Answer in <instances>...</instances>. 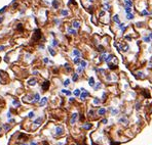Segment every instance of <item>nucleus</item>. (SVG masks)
Returning <instances> with one entry per match:
<instances>
[{
    "label": "nucleus",
    "instance_id": "4d7b16f0",
    "mask_svg": "<svg viewBox=\"0 0 152 145\" xmlns=\"http://www.w3.org/2000/svg\"><path fill=\"white\" fill-rule=\"evenodd\" d=\"M59 145H62V144H61V143H59Z\"/></svg>",
    "mask_w": 152,
    "mask_h": 145
},
{
    "label": "nucleus",
    "instance_id": "a19ab883",
    "mask_svg": "<svg viewBox=\"0 0 152 145\" xmlns=\"http://www.w3.org/2000/svg\"><path fill=\"white\" fill-rule=\"evenodd\" d=\"M13 104L15 105H20V103H19V101H16V100H13Z\"/></svg>",
    "mask_w": 152,
    "mask_h": 145
},
{
    "label": "nucleus",
    "instance_id": "4468645a",
    "mask_svg": "<svg viewBox=\"0 0 152 145\" xmlns=\"http://www.w3.org/2000/svg\"><path fill=\"white\" fill-rule=\"evenodd\" d=\"M52 6L55 7V8H58V6H59V3H58V0H53V2H52Z\"/></svg>",
    "mask_w": 152,
    "mask_h": 145
},
{
    "label": "nucleus",
    "instance_id": "6e6d98bb",
    "mask_svg": "<svg viewBox=\"0 0 152 145\" xmlns=\"http://www.w3.org/2000/svg\"><path fill=\"white\" fill-rule=\"evenodd\" d=\"M2 21H3V18H0V23H1Z\"/></svg>",
    "mask_w": 152,
    "mask_h": 145
},
{
    "label": "nucleus",
    "instance_id": "37998d69",
    "mask_svg": "<svg viewBox=\"0 0 152 145\" xmlns=\"http://www.w3.org/2000/svg\"><path fill=\"white\" fill-rule=\"evenodd\" d=\"M138 75H139V76H138V77H140V78H144V76H143V74H142V72H139V74H138Z\"/></svg>",
    "mask_w": 152,
    "mask_h": 145
},
{
    "label": "nucleus",
    "instance_id": "49530a36",
    "mask_svg": "<svg viewBox=\"0 0 152 145\" xmlns=\"http://www.w3.org/2000/svg\"><path fill=\"white\" fill-rule=\"evenodd\" d=\"M4 129H5V130H8V129H9V126H8V125H5V126H4Z\"/></svg>",
    "mask_w": 152,
    "mask_h": 145
},
{
    "label": "nucleus",
    "instance_id": "2f4dec72",
    "mask_svg": "<svg viewBox=\"0 0 152 145\" xmlns=\"http://www.w3.org/2000/svg\"><path fill=\"white\" fill-rule=\"evenodd\" d=\"M112 57H113V56H111V55H109V56L107 57V59H106L107 62H109V61H110V59H112Z\"/></svg>",
    "mask_w": 152,
    "mask_h": 145
},
{
    "label": "nucleus",
    "instance_id": "603ef678",
    "mask_svg": "<svg viewBox=\"0 0 152 145\" xmlns=\"http://www.w3.org/2000/svg\"><path fill=\"white\" fill-rule=\"evenodd\" d=\"M31 145H37V144H36L35 142H31Z\"/></svg>",
    "mask_w": 152,
    "mask_h": 145
},
{
    "label": "nucleus",
    "instance_id": "f03ea898",
    "mask_svg": "<svg viewBox=\"0 0 152 145\" xmlns=\"http://www.w3.org/2000/svg\"><path fill=\"white\" fill-rule=\"evenodd\" d=\"M63 128L62 127H57V129H56V134H57V135H62V134H63Z\"/></svg>",
    "mask_w": 152,
    "mask_h": 145
},
{
    "label": "nucleus",
    "instance_id": "412c9836",
    "mask_svg": "<svg viewBox=\"0 0 152 145\" xmlns=\"http://www.w3.org/2000/svg\"><path fill=\"white\" fill-rule=\"evenodd\" d=\"M61 13L62 15H68V10H62Z\"/></svg>",
    "mask_w": 152,
    "mask_h": 145
},
{
    "label": "nucleus",
    "instance_id": "13d9d810",
    "mask_svg": "<svg viewBox=\"0 0 152 145\" xmlns=\"http://www.w3.org/2000/svg\"><path fill=\"white\" fill-rule=\"evenodd\" d=\"M0 131H1V128H0Z\"/></svg>",
    "mask_w": 152,
    "mask_h": 145
},
{
    "label": "nucleus",
    "instance_id": "72a5a7b5",
    "mask_svg": "<svg viewBox=\"0 0 152 145\" xmlns=\"http://www.w3.org/2000/svg\"><path fill=\"white\" fill-rule=\"evenodd\" d=\"M119 27H120V29H121L122 31L125 29V27H124V25H123V24H120V26H119Z\"/></svg>",
    "mask_w": 152,
    "mask_h": 145
},
{
    "label": "nucleus",
    "instance_id": "f704fd0d",
    "mask_svg": "<svg viewBox=\"0 0 152 145\" xmlns=\"http://www.w3.org/2000/svg\"><path fill=\"white\" fill-rule=\"evenodd\" d=\"M144 41H145V42H149V41H150V38H149V37H145Z\"/></svg>",
    "mask_w": 152,
    "mask_h": 145
},
{
    "label": "nucleus",
    "instance_id": "7ed1b4c3",
    "mask_svg": "<svg viewBox=\"0 0 152 145\" xmlns=\"http://www.w3.org/2000/svg\"><path fill=\"white\" fill-rule=\"evenodd\" d=\"M77 113H73L72 115V118H71V120H70V123H71V124H74L75 123V121H76V119H77Z\"/></svg>",
    "mask_w": 152,
    "mask_h": 145
},
{
    "label": "nucleus",
    "instance_id": "20e7f679",
    "mask_svg": "<svg viewBox=\"0 0 152 145\" xmlns=\"http://www.w3.org/2000/svg\"><path fill=\"white\" fill-rule=\"evenodd\" d=\"M82 90H83V89H82ZM88 91H85V90H83V93L81 94V96H80L81 100H84V99H85V97L88 96Z\"/></svg>",
    "mask_w": 152,
    "mask_h": 145
},
{
    "label": "nucleus",
    "instance_id": "6ab92c4d",
    "mask_svg": "<svg viewBox=\"0 0 152 145\" xmlns=\"http://www.w3.org/2000/svg\"><path fill=\"white\" fill-rule=\"evenodd\" d=\"M131 11H132L131 7H129V6H125V12L126 13H131Z\"/></svg>",
    "mask_w": 152,
    "mask_h": 145
},
{
    "label": "nucleus",
    "instance_id": "a211bd4d",
    "mask_svg": "<svg viewBox=\"0 0 152 145\" xmlns=\"http://www.w3.org/2000/svg\"><path fill=\"white\" fill-rule=\"evenodd\" d=\"M74 95H75V96H79V95H80V90L76 89V90L74 91Z\"/></svg>",
    "mask_w": 152,
    "mask_h": 145
},
{
    "label": "nucleus",
    "instance_id": "b1692460",
    "mask_svg": "<svg viewBox=\"0 0 152 145\" xmlns=\"http://www.w3.org/2000/svg\"><path fill=\"white\" fill-rule=\"evenodd\" d=\"M77 80H78V75L74 74V75H73V81H77Z\"/></svg>",
    "mask_w": 152,
    "mask_h": 145
},
{
    "label": "nucleus",
    "instance_id": "f8f14e48",
    "mask_svg": "<svg viewBox=\"0 0 152 145\" xmlns=\"http://www.w3.org/2000/svg\"><path fill=\"white\" fill-rule=\"evenodd\" d=\"M40 100V96H39V94L38 93H36L35 94V96H34V102H37Z\"/></svg>",
    "mask_w": 152,
    "mask_h": 145
},
{
    "label": "nucleus",
    "instance_id": "de8ad7c7",
    "mask_svg": "<svg viewBox=\"0 0 152 145\" xmlns=\"http://www.w3.org/2000/svg\"><path fill=\"white\" fill-rule=\"evenodd\" d=\"M107 122H108V121H107V120H106V119H104V120H103V121H102V123H103V124H106V123H107Z\"/></svg>",
    "mask_w": 152,
    "mask_h": 145
},
{
    "label": "nucleus",
    "instance_id": "7c9ffc66",
    "mask_svg": "<svg viewBox=\"0 0 152 145\" xmlns=\"http://www.w3.org/2000/svg\"><path fill=\"white\" fill-rule=\"evenodd\" d=\"M100 87H101V83H98L97 86H96V87H95V90H98V89H99Z\"/></svg>",
    "mask_w": 152,
    "mask_h": 145
},
{
    "label": "nucleus",
    "instance_id": "aec40b11",
    "mask_svg": "<svg viewBox=\"0 0 152 145\" xmlns=\"http://www.w3.org/2000/svg\"><path fill=\"white\" fill-rule=\"evenodd\" d=\"M80 65H81V66H82V68H85V66H86V62L84 60H81L80 61Z\"/></svg>",
    "mask_w": 152,
    "mask_h": 145
},
{
    "label": "nucleus",
    "instance_id": "c756f323",
    "mask_svg": "<svg viewBox=\"0 0 152 145\" xmlns=\"http://www.w3.org/2000/svg\"><path fill=\"white\" fill-rule=\"evenodd\" d=\"M94 103H95V104H99V103H100V100L98 99V98H95V100H94Z\"/></svg>",
    "mask_w": 152,
    "mask_h": 145
},
{
    "label": "nucleus",
    "instance_id": "e433bc0d",
    "mask_svg": "<svg viewBox=\"0 0 152 145\" xmlns=\"http://www.w3.org/2000/svg\"><path fill=\"white\" fill-rule=\"evenodd\" d=\"M33 116H34V112H30V113H29V118L32 119Z\"/></svg>",
    "mask_w": 152,
    "mask_h": 145
},
{
    "label": "nucleus",
    "instance_id": "2eb2a0df",
    "mask_svg": "<svg viewBox=\"0 0 152 145\" xmlns=\"http://www.w3.org/2000/svg\"><path fill=\"white\" fill-rule=\"evenodd\" d=\"M126 18H128V19H133L134 15L132 14V13H126Z\"/></svg>",
    "mask_w": 152,
    "mask_h": 145
},
{
    "label": "nucleus",
    "instance_id": "09e8293b",
    "mask_svg": "<svg viewBox=\"0 0 152 145\" xmlns=\"http://www.w3.org/2000/svg\"><path fill=\"white\" fill-rule=\"evenodd\" d=\"M43 61H44V62H48V59H47V58H44V59H43Z\"/></svg>",
    "mask_w": 152,
    "mask_h": 145
},
{
    "label": "nucleus",
    "instance_id": "3c124183",
    "mask_svg": "<svg viewBox=\"0 0 152 145\" xmlns=\"http://www.w3.org/2000/svg\"><path fill=\"white\" fill-rule=\"evenodd\" d=\"M4 49V46H0V51H1V50H3Z\"/></svg>",
    "mask_w": 152,
    "mask_h": 145
},
{
    "label": "nucleus",
    "instance_id": "a18cd8bd",
    "mask_svg": "<svg viewBox=\"0 0 152 145\" xmlns=\"http://www.w3.org/2000/svg\"><path fill=\"white\" fill-rule=\"evenodd\" d=\"M65 68H66L67 69H68V71L70 69H69V65H68V63H66V65H65Z\"/></svg>",
    "mask_w": 152,
    "mask_h": 145
},
{
    "label": "nucleus",
    "instance_id": "a878e982",
    "mask_svg": "<svg viewBox=\"0 0 152 145\" xmlns=\"http://www.w3.org/2000/svg\"><path fill=\"white\" fill-rule=\"evenodd\" d=\"M68 31H69V33H71V34H73V35H75V34H76V31H75V30H72V29H69Z\"/></svg>",
    "mask_w": 152,
    "mask_h": 145
},
{
    "label": "nucleus",
    "instance_id": "dca6fc26",
    "mask_svg": "<svg viewBox=\"0 0 152 145\" xmlns=\"http://www.w3.org/2000/svg\"><path fill=\"white\" fill-rule=\"evenodd\" d=\"M113 19H114V22H116L117 24H119V23H120V22H119V18H118V15H114Z\"/></svg>",
    "mask_w": 152,
    "mask_h": 145
},
{
    "label": "nucleus",
    "instance_id": "393cba45",
    "mask_svg": "<svg viewBox=\"0 0 152 145\" xmlns=\"http://www.w3.org/2000/svg\"><path fill=\"white\" fill-rule=\"evenodd\" d=\"M48 50H49V52H50V54H52V55H55V54H56V52L53 51V49H52V48H50V47H49Z\"/></svg>",
    "mask_w": 152,
    "mask_h": 145
},
{
    "label": "nucleus",
    "instance_id": "58836bf2",
    "mask_svg": "<svg viewBox=\"0 0 152 145\" xmlns=\"http://www.w3.org/2000/svg\"><path fill=\"white\" fill-rule=\"evenodd\" d=\"M52 45H53V46H57V45H58V42H57L56 40H53V41H52Z\"/></svg>",
    "mask_w": 152,
    "mask_h": 145
},
{
    "label": "nucleus",
    "instance_id": "6e6552de",
    "mask_svg": "<svg viewBox=\"0 0 152 145\" xmlns=\"http://www.w3.org/2000/svg\"><path fill=\"white\" fill-rule=\"evenodd\" d=\"M28 84H29L30 86H34V85L36 84V80H35V79H31V80H29Z\"/></svg>",
    "mask_w": 152,
    "mask_h": 145
},
{
    "label": "nucleus",
    "instance_id": "423d86ee",
    "mask_svg": "<svg viewBox=\"0 0 152 145\" xmlns=\"http://www.w3.org/2000/svg\"><path fill=\"white\" fill-rule=\"evenodd\" d=\"M124 4H125V6L131 7L133 5V2H132V0H124Z\"/></svg>",
    "mask_w": 152,
    "mask_h": 145
},
{
    "label": "nucleus",
    "instance_id": "4c0bfd02",
    "mask_svg": "<svg viewBox=\"0 0 152 145\" xmlns=\"http://www.w3.org/2000/svg\"><path fill=\"white\" fill-rule=\"evenodd\" d=\"M122 50H123V51H128V46H124L122 48Z\"/></svg>",
    "mask_w": 152,
    "mask_h": 145
},
{
    "label": "nucleus",
    "instance_id": "f257e3e1",
    "mask_svg": "<svg viewBox=\"0 0 152 145\" xmlns=\"http://www.w3.org/2000/svg\"><path fill=\"white\" fill-rule=\"evenodd\" d=\"M72 26H73V28H75V29H78V28L80 27V23L78 21H73Z\"/></svg>",
    "mask_w": 152,
    "mask_h": 145
},
{
    "label": "nucleus",
    "instance_id": "473e14b6",
    "mask_svg": "<svg viewBox=\"0 0 152 145\" xmlns=\"http://www.w3.org/2000/svg\"><path fill=\"white\" fill-rule=\"evenodd\" d=\"M109 68L110 69H116V65H111V63H109Z\"/></svg>",
    "mask_w": 152,
    "mask_h": 145
},
{
    "label": "nucleus",
    "instance_id": "39448f33",
    "mask_svg": "<svg viewBox=\"0 0 152 145\" xmlns=\"http://www.w3.org/2000/svg\"><path fill=\"white\" fill-rule=\"evenodd\" d=\"M46 102H47V98H46V97H44V98H42L40 100V105H41V106H43V105L46 104Z\"/></svg>",
    "mask_w": 152,
    "mask_h": 145
},
{
    "label": "nucleus",
    "instance_id": "864d4df0",
    "mask_svg": "<svg viewBox=\"0 0 152 145\" xmlns=\"http://www.w3.org/2000/svg\"><path fill=\"white\" fill-rule=\"evenodd\" d=\"M113 113H114V115H115V113H117V110H116V109H114V110H113Z\"/></svg>",
    "mask_w": 152,
    "mask_h": 145
},
{
    "label": "nucleus",
    "instance_id": "5fc2aeb1",
    "mask_svg": "<svg viewBox=\"0 0 152 145\" xmlns=\"http://www.w3.org/2000/svg\"><path fill=\"white\" fill-rule=\"evenodd\" d=\"M149 37H150V39L152 40V33H150V35H149Z\"/></svg>",
    "mask_w": 152,
    "mask_h": 145
},
{
    "label": "nucleus",
    "instance_id": "cd10ccee",
    "mask_svg": "<svg viewBox=\"0 0 152 145\" xmlns=\"http://www.w3.org/2000/svg\"><path fill=\"white\" fill-rule=\"evenodd\" d=\"M63 93L67 94V95H70V94H71V92H70V91H68V90H63Z\"/></svg>",
    "mask_w": 152,
    "mask_h": 145
},
{
    "label": "nucleus",
    "instance_id": "4be33fe9",
    "mask_svg": "<svg viewBox=\"0 0 152 145\" xmlns=\"http://www.w3.org/2000/svg\"><path fill=\"white\" fill-rule=\"evenodd\" d=\"M101 59H102V60H106L107 59V56H106L105 53H103L102 55H101Z\"/></svg>",
    "mask_w": 152,
    "mask_h": 145
},
{
    "label": "nucleus",
    "instance_id": "8fccbe9b",
    "mask_svg": "<svg viewBox=\"0 0 152 145\" xmlns=\"http://www.w3.org/2000/svg\"><path fill=\"white\" fill-rule=\"evenodd\" d=\"M141 25H142V23H138V24H137V26H138V27H142Z\"/></svg>",
    "mask_w": 152,
    "mask_h": 145
},
{
    "label": "nucleus",
    "instance_id": "1a4fd4ad",
    "mask_svg": "<svg viewBox=\"0 0 152 145\" xmlns=\"http://www.w3.org/2000/svg\"><path fill=\"white\" fill-rule=\"evenodd\" d=\"M98 112H99V115H100V116H103V115H105V112H106V109H105V108H100V109H99V111H98Z\"/></svg>",
    "mask_w": 152,
    "mask_h": 145
},
{
    "label": "nucleus",
    "instance_id": "bb28decb",
    "mask_svg": "<svg viewBox=\"0 0 152 145\" xmlns=\"http://www.w3.org/2000/svg\"><path fill=\"white\" fill-rule=\"evenodd\" d=\"M119 122H120V123H124V124H128V121H126L125 119H120Z\"/></svg>",
    "mask_w": 152,
    "mask_h": 145
},
{
    "label": "nucleus",
    "instance_id": "0eeeda50",
    "mask_svg": "<svg viewBox=\"0 0 152 145\" xmlns=\"http://www.w3.org/2000/svg\"><path fill=\"white\" fill-rule=\"evenodd\" d=\"M48 86H49V82H44V84L42 85V89H43V90H46L47 88H48Z\"/></svg>",
    "mask_w": 152,
    "mask_h": 145
},
{
    "label": "nucleus",
    "instance_id": "c03bdc74",
    "mask_svg": "<svg viewBox=\"0 0 152 145\" xmlns=\"http://www.w3.org/2000/svg\"><path fill=\"white\" fill-rule=\"evenodd\" d=\"M82 69H83V68L81 66V68H79V69H77V72H82Z\"/></svg>",
    "mask_w": 152,
    "mask_h": 145
},
{
    "label": "nucleus",
    "instance_id": "9d476101",
    "mask_svg": "<svg viewBox=\"0 0 152 145\" xmlns=\"http://www.w3.org/2000/svg\"><path fill=\"white\" fill-rule=\"evenodd\" d=\"M88 84H89V86H92H92H95V80H94V78H89V81H88Z\"/></svg>",
    "mask_w": 152,
    "mask_h": 145
},
{
    "label": "nucleus",
    "instance_id": "c9c22d12",
    "mask_svg": "<svg viewBox=\"0 0 152 145\" xmlns=\"http://www.w3.org/2000/svg\"><path fill=\"white\" fill-rule=\"evenodd\" d=\"M104 8H105L106 10H108L109 9V5L108 4H104Z\"/></svg>",
    "mask_w": 152,
    "mask_h": 145
},
{
    "label": "nucleus",
    "instance_id": "ddd939ff",
    "mask_svg": "<svg viewBox=\"0 0 152 145\" xmlns=\"http://www.w3.org/2000/svg\"><path fill=\"white\" fill-rule=\"evenodd\" d=\"M73 54L76 55V56H79L80 55V52H79V50H77V49H74L73 50Z\"/></svg>",
    "mask_w": 152,
    "mask_h": 145
},
{
    "label": "nucleus",
    "instance_id": "79ce46f5",
    "mask_svg": "<svg viewBox=\"0 0 152 145\" xmlns=\"http://www.w3.org/2000/svg\"><path fill=\"white\" fill-rule=\"evenodd\" d=\"M99 49H100L99 51H104V47H103V46H101V45L99 46Z\"/></svg>",
    "mask_w": 152,
    "mask_h": 145
},
{
    "label": "nucleus",
    "instance_id": "ea45409f",
    "mask_svg": "<svg viewBox=\"0 0 152 145\" xmlns=\"http://www.w3.org/2000/svg\"><path fill=\"white\" fill-rule=\"evenodd\" d=\"M142 14L147 15V14H148V11H147V10H143V11H142Z\"/></svg>",
    "mask_w": 152,
    "mask_h": 145
},
{
    "label": "nucleus",
    "instance_id": "f3484780",
    "mask_svg": "<svg viewBox=\"0 0 152 145\" xmlns=\"http://www.w3.org/2000/svg\"><path fill=\"white\" fill-rule=\"evenodd\" d=\"M83 128H84V129H86V130H88V129H91V128H92V125L91 124H86V125H84V126H83Z\"/></svg>",
    "mask_w": 152,
    "mask_h": 145
},
{
    "label": "nucleus",
    "instance_id": "9b49d317",
    "mask_svg": "<svg viewBox=\"0 0 152 145\" xmlns=\"http://www.w3.org/2000/svg\"><path fill=\"white\" fill-rule=\"evenodd\" d=\"M41 122H42V119H41V118H38V119L34 122V124L36 125V126H39V125L41 124Z\"/></svg>",
    "mask_w": 152,
    "mask_h": 145
},
{
    "label": "nucleus",
    "instance_id": "5701e85b",
    "mask_svg": "<svg viewBox=\"0 0 152 145\" xmlns=\"http://www.w3.org/2000/svg\"><path fill=\"white\" fill-rule=\"evenodd\" d=\"M74 62H75V63H78V62H80L79 56H76V58H74Z\"/></svg>",
    "mask_w": 152,
    "mask_h": 145
},
{
    "label": "nucleus",
    "instance_id": "c85d7f7f",
    "mask_svg": "<svg viewBox=\"0 0 152 145\" xmlns=\"http://www.w3.org/2000/svg\"><path fill=\"white\" fill-rule=\"evenodd\" d=\"M69 83H70V80H66V81L64 82V86H68Z\"/></svg>",
    "mask_w": 152,
    "mask_h": 145
}]
</instances>
